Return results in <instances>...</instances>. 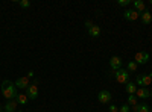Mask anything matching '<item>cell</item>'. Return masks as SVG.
I'll return each mask as SVG.
<instances>
[{
    "instance_id": "6da1fadb",
    "label": "cell",
    "mask_w": 152,
    "mask_h": 112,
    "mask_svg": "<svg viewBox=\"0 0 152 112\" xmlns=\"http://www.w3.org/2000/svg\"><path fill=\"white\" fill-rule=\"evenodd\" d=\"M2 94L6 100H14L17 98V88H15V83H12L11 80H3L2 83Z\"/></svg>"
},
{
    "instance_id": "7a4b0ae2",
    "label": "cell",
    "mask_w": 152,
    "mask_h": 112,
    "mask_svg": "<svg viewBox=\"0 0 152 112\" xmlns=\"http://www.w3.org/2000/svg\"><path fill=\"white\" fill-rule=\"evenodd\" d=\"M137 85H140V88H146L148 85H152V73L138 74L137 76Z\"/></svg>"
},
{
    "instance_id": "3957f363",
    "label": "cell",
    "mask_w": 152,
    "mask_h": 112,
    "mask_svg": "<svg viewBox=\"0 0 152 112\" xmlns=\"http://www.w3.org/2000/svg\"><path fill=\"white\" fill-rule=\"evenodd\" d=\"M114 79L119 83H126V82H129V73L123 68H120L117 71H114Z\"/></svg>"
},
{
    "instance_id": "277c9868",
    "label": "cell",
    "mask_w": 152,
    "mask_h": 112,
    "mask_svg": "<svg viewBox=\"0 0 152 112\" xmlns=\"http://www.w3.org/2000/svg\"><path fill=\"white\" fill-rule=\"evenodd\" d=\"M28 98H31V100H35V98L38 97V80L35 79L29 86H28Z\"/></svg>"
},
{
    "instance_id": "5b68a950",
    "label": "cell",
    "mask_w": 152,
    "mask_h": 112,
    "mask_svg": "<svg viewBox=\"0 0 152 112\" xmlns=\"http://www.w3.org/2000/svg\"><path fill=\"white\" fill-rule=\"evenodd\" d=\"M111 98H113V95H111V92L110 91H107V90H102L99 94H97V100L100 102V103H110L111 102Z\"/></svg>"
},
{
    "instance_id": "8992f818",
    "label": "cell",
    "mask_w": 152,
    "mask_h": 112,
    "mask_svg": "<svg viewBox=\"0 0 152 112\" xmlns=\"http://www.w3.org/2000/svg\"><path fill=\"white\" fill-rule=\"evenodd\" d=\"M29 85H31L29 77H28V76H23V77L17 79V82H15V88H17V90H28V86H29Z\"/></svg>"
},
{
    "instance_id": "52a82bcc",
    "label": "cell",
    "mask_w": 152,
    "mask_h": 112,
    "mask_svg": "<svg viewBox=\"0 0 152 112\" xmlns=\"http://www.w3.org/2000/svg\"><path fill=\"white\" fill-rule=\"evenodd\" d=\"M149 61V53L148 52H137L135 53V64H146V62Z\"/></svg>"
},
{
    "instance_id": "ba28073f",
    "label": "cell",
    "mask_w": 152,
    "mask_h": 112,
    "mask_svg": "<svg viewBox=\"0 0 152 112\" xmlns=\"http://www.w3.org/2000/svg\"><path fill=\"white\" fill-rule=\"evenodd\" d=\"M123 17L126 20H129V21H134V20H137L138 17H140V12H137L135 9H126L123 12Z\"/></svg>"
},
{
    "instance_id": "9c48e42d",
    "label": "cell",
    "mask_w": 152,
    "mask_h": 112,
    "mask_svg": "<svg viewBox=\"0 0 152 112\" xmlns=\"http://www.w3.org/2000/svg\"><path fill=\"white\" fill-rule=\"evenodd\" d=\"M110 67L113 68V71H117L122 68V59L119 56H111L110 59Z\"/></svg>"
},
{
    "instance_id": "30bf717a",
    "label": "cell",
    "mask_w": 152,
    "mask_h": 112,
    "mask_svg": "<svg viewBox=\"0 0 152 112\" xmlns=\"http://www.w3.org/2000/svg\"><path fill=\"white\" fill-rule=\"evenodd\" d=\"M17 100H8V103L3 106V111L5 112H15V109H17Z\"/></svg>"
},
{
    "instance_id": "8fae6325",
    "label": "cell",
    "mask_w": 152,
    "mask_h": 112,
    "mask_svg": "<svg viewBox=\"0 0 152 112\" xmlns=\"http://www.w3.org/2000/svg\"><path fill=\"white\" fill-rule=\"evenodd\" d=\"M135 95H137V98H149L151 91H149L148 88H137Z\"/></svg>"
},
{
    "instance_id": "7c38bea8",
    "label": "cell",
    "mask_w": 152,
    "mask_h": 112,
    "mask_svg": "<svg viewBox=\"0 0 152 112\" xmlns=\"http://www.w3.org/2000/svg\"><path fill=\"white\" fill-rule=\"evenodd\" d=\"M131 111H132V112H151V108H149L148 105H143V103H142V105L137 103L135 106L131 108Z\"/></svg>"
},
{
    "instance_id": "4fadbf2b",
    "label": "cell",
    "mask_w": 152,
    "mask_h": 112,
    "mask_svg": "<svg viewBox=\"0 0 152 112\" xmlns=\"http://www.w3.org/2000/svg\"><path fill=\"white\" fill-rule=\"evenodd\" d=\"M125 91L128 94H135L137 92V85L132 83V82H126L125 83Z\"/></svg>"
},
{
    "instance_id": "5bb4252c",
    "label": "cell",
    "mask_w": 152,
    "mask_h": 112,
    "mask_svg": "<svg viewBox=\"0 0 152 112\" xmlns=\"http://www.w3.org/2000/svg\"><path fill=\"white\" fill-rule=\"evenodd\" d=\"M88 33H90V36H93V38H97V36L100 35V27L97 26V24H93V26L88 29Z\"/></svg>"
},
{
    "instance_id": "9a60e30c",
    "label": "cell",
    "mask_w": 152,
    "mask_h": 112,
    "mask_svg": "<svg viewBox=\"0 0 152 112\" xmlns=\"http://www.w3.org/2000/svg\"><path fill=\"white\" fill-rule=\"evenodd\" d=\"M142 21H143L145 24H149V23L152 21V14L149 12V9H146V11L142 12Z\"/></svg>"
},
{
    "instance_id": "2e32d148",
    "label": "cell",
    "mask_w": 152,
    "mask_h": 112,
    "mask_svg": "<svg viewBox=\"0 0 152 112\" xmlns=\"http://www.w3.org/2000/svg\"><path fill=\"white\" fill-rule=\"evenodd\" d=\"M134 9H135L137 12L146 11V6H145V2H143V0H135V2H134Z\"/></svg>"
},
{
    "instance_id": "e0dca14e",
    "label": "cell",
    "mask_w": 152,
    "mask_h": 112,
    "mask_svg": "<svg viewBox=\"0 0 152 112\" xmlns=\"http://www.w3.org/2000/svg\"><path fill=\"white\" fill-rule=\"evenodd\" d=\"M15 100H17L18 105H23V106H24V105L28 103V95H26V94H18Z\"/></svg>"
},
{
    "instance_id": "ac0fdd59",
    "label": "cell",
    "mask_w": 152,
    "mask_h": 112,
    "mask_svg": "<svg viewBox=\"0 0 152 112\" xmlns=\"http://www.w3.org/2000/svg\"><path fill=\"white\" fill-rule=\"evenodd\" d=\"M128 105H131V106L137 105V95L135 94H129L128 95Z\"/></svg>"
},
{
    "instance_id": "d6986e66",
    "label": "cell",
    "mask_w": 152,
    "mask_h": 112,
    "mask_svg": "<svg viewBox=\"0 0 152 112\" xmlns=\"http://www.w3.org/2000/svg\"><path fill=\"white\" fill-rule=\"evenodd\" d=\"M128 71H131V73H135L137 71V64H135L134 61L128 62Z\"/></svg>"
},
{
    "instance_id": "ffe728a7",
    "label": "cell",
    "mask_w": 152,
    "mask_h": 112,
    "mask_svg": "<svg viewBox=\"0 0 152 112\" xmlns=\"http://www.w3.org/2000/svg\"><path fill=\"white\" fill-rule=\"evenodd\" d=\"M18 5H20L21 8H29V6H31V2H29V0H20Z\"/></svg>"
},
{
    "instance_id": "44dd1931",
    "label": "cell",
    "mask_w": 152,
    "mask_h": 112,
    "mask_svg": "<svg viewBox=\"0 0 152 112\" xmlns=\"http://www.w3.org/2000/svg\"><path fill=\"white\" fill-rule=\"evenodd\" d=\"M129 111H131L129 105H123V106H120V108H119V112H129Z\"/></svg>"
},
{
    "instance_id": "7402d4cb",
    "label": "cell",
    "mask_w": 152,
    "mask_h": 112,
    "mask_svg": "<svg viewBox=\"0 0 152 112\" xmlns=\"http://www.w3.org/2000/svg\"><path fill=\"white\" fill-rule=\"evenodd\" d=\"M131 2H129V0H119V2H117V5L119 6H128Z\"/></svg>"
},
{
    "instance_id": "603a6c76",
    "label": "cell",
    "mask_w": 152,
    "mask_h": 112,
    "mask_svg": "<svg viewBox=\"0 0 152 112\" xmlns=\"http://www.w3.org/2000/svg\"><path fill=\"white\" fill-rule=\"evenodd\" d=\"M108 111H110V112H119V108L114 106V105H111V106L108 108Z\"/></svg>"
},
{
    "instance_id": "cb8c5ba5",
    "label": "cell",
    "mask_w": 152,
    "mask_h": 112,
    "mask_svg": "<svg viewBox=\"0 0 152 112\" xmlns=\"http://www.w3.org/2000/svg\"><path fill=\"white\" fill-rule=\"evenodd\" d=\"M91 26H93V23H91L90 20H87V21H85V27H87V30H88V29H90Z\"/></svg>"
},
{
    "instance_id": "d4e9b609",
    "label": "cell",
    "mask_w": 152,
    "mask_h": 112,
    "mask_svg": "<svg viewBox=\"0 0 152 112\" xmlns=\"http://www.w3.org/2000/svg\"><path fill=\"white\" fill-rule=\"evenodd\" d=\"M28 77H29V79L34 77V71H29V73H28Z\"/></svg>"
},
{
    "instance_id": "484cf974",
    "label": "cell",
    "mask_w": 152,
    "mask_h": 112,
    "mask_svg": "<svg viewBox=\"0 0 152 112\" xmlns=\"http://www.w3.org/2000/svg\"><path fill=\"white\" fill-rule=\"evenodd\" d=\"M2 111H3V108H2V106H0V112H2Z\"/></svg>"
},
{
    "instance_id": "4316f807",
    "label": "cell",
    "mask_w": 152,
    "mask_h": 112,
    "mask_svg": "<svg viewBox=\"0 0 152 112\" xmlns=\"http://www.w3.org/2000/svg\"><path fill=\"white\" fill-rule=\"evenodd\" d=\"M149 97H152V91H151V95H149Z\"/></svg>"
},
{
    "instance_id": "83f0119b",
    "label": "cell",
    "mask_w": 152,
    "mask_h": 112,
    "mask_svg": "<svg viewBox=\"0 0 152 112\" xmlns=\"http://www.w3.org/2000/svg\"><path fill=\"white\" fill-rule=\"evenodd\" d=\"M149 3H151V5H152V0H151V2H149Z\"/></svg>"
},
{
    "instance_id": "f1b7e54d",
    "label": "cell",
    "mask_w": 152,
    "mask_h": 112,
    "mask_svg": "<svg viewBox=\"0 0 152 112\" xmlns=\"http://www.w3.org/2000/svg\"><path fill=\"white\" fill-rule=\"evenodd\" d=\"M18 112H23V111H18Z\"/></svg>"
},
{
    "instance_id": "f546056e",
    "label": "cell",
    "mask_w": 152,
    "mask_h": 112,
    "mask_svg": "<svg viewBox=\"0 0 152 112\" xmlns=\"http://www.w3.org/2000/svg\"><path fill=\"white\" fill-rule=\"evenodd\" d=\"M151 112H152V108H151Z\"/></svg>"
},
{
    "instance_id": "4dcf8cb0",
    "label": "cell",
    "mask_w": 152,
    "mask_h": 112,
    "mask_svg": "<svg viewBox=\"0 0 152 112\" xmlns=\"http://www.w3.org/2000/svg\"><path fill=\"white\" fill-rule=\"evenodd\" d=\"M2 112H5V111H2Z\"/></svg>"
}]
</instances>
